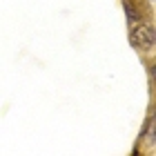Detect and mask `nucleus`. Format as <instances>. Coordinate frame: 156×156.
Segmentation results:
<instances>
[{
	"instance_id": "nucleus-1",
	"label": "nucleus",
	"mask_w": 156,
	"mask_h": 156,
	"mask_svg": "<svg viewBox=\"0 0 156 156\" xmlns=\"http://www.w3.org/2000/svg\"><path fill=\"white\" fill-rule=\"evenodd\" d=\"M129 40H132V45L136 47L140 54H152L154 51V42H156V34H154L152 20L150 23L132 25L129 27Z\"/></svg>"
},
{
	"instance_id": "nucleus-2",
	"label": "nucleus",
	"mask_w": 156,
	"mask_h": 156,
	"mask_svg": "<svg viewBox=\"0 0 156 156\" xmlns=\"http://www.w3.org/2000/svg\"><path fill=\"white\" fill-rule=\"evenodd\" d=\"M123 11L127 16V25L136 23H150L152 20V7L150 0H123Z\"/></svg>"
},
{
	"instance_id": "nucleus-3",
	"label": "nucleus",
	"mask_w": 156,
	"mask_h": 156,
	"mask_svg": "<svg viewBox=\"0 0 156 156\" xmlns=\"http://www.w3.org/2000/svg\"><path fill=\"white\" fill-rule=\"evenodd\" d=\"M138 143H147L145 154H154V150H156V123H154L152 112L145 120V127H143V132H140V136H138Z\"/></svg>"
}]
</instances>
